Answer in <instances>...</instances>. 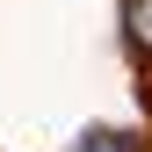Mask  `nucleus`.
Here are the masks:
<instances>
[{
  "mask_svg": "<svg viewBox=\"0 0 152 152\" xmlns=\"http://www.w3.org/2000/svg\"><path fill=\"white\" fill-rule=\"evenodd\" d=\"M72 152H145V138H138V130H87Z\"/></svg>",
  "mask_w": 152,
  "mask_h": 152,
  "instance_id": "1",
  "label": "nucleus"
},
{
  "mask_svg": "<svg viewBox=\"0 0 152 152\" xmlns=\"http://www.w3.org/2000/svg\"><path fill=\"white\" fill-rule=\"evenodd\" d=\"M123 29H130V44L152 58V0H123Z\"/></svg>",
  "mask_w": 152,
  "mask_h": 152,
  "instance_id": "2",
  "label": "nucleus"
}]
</instances>
